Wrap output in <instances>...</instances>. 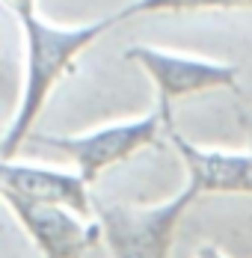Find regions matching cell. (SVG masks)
Segmentation results:
<instances>
[{
	"label": "cell",
	"instance_id": "6da1fadb",
	"mask_svg": "<svg viewBox=\"0 0 252 258\" xmlns=\"http://www.w3.org/2000/svg\"><path fill=\"white\" fill-rule=\"evenodd\" d=\"M18 24L24 33V78H21L18 110L0 140V160H15L18 149L30 143L33 128L48 104L50 92L72 72L77 56L95 39H101L113 24H119V18L110 15V18H98L92 24L59 27L39 15H30Z\"/></svg>",
	"mask_w": 252,
	"mask_h": 258
},
{
	"label": "cell",
	"instance_id": "7a4b0ae2",
	"mask_svg": "<svg viewBox=\"0 0 252 258\" xmlns=\"http://www.w3.org/2000/svg\"><path fill=\"white\" fill-rule=\"evenodd\" d=\"M172 119V110L166 107H154L146 116H137V119H122V122H113V125H101L95 131H86V134H69V137H45V134H36L33 131V143L39 146H48L53 152L66 155L75 163V172L86 184L98 178L104 169L131 160L137 152L149 149L157 143L160 131H166Z\"/></svg>",
	"mask_w": 252,
	"mask_h": 258
},
{
	"label": "cell",
	"instance_id": "3957f363",
	"mask_svg": "<svg viewBox=\"0 0 252 258\" xmlns=\"http://www.w3.org/2000/svg\"><path fill=\"white\" fill-rule=\"evenodd\" d=\"M196 202L193 190H181L178 196L157 205H95L101 226V240L113 258H169L175 243L181 217Z\"/></svg>",
	"mask_w": 252,
	"mask_h": 258
},
{
	"label": "cell",
	"instance_id": "277c9868",
	"mask_svg": "<svg viewBox=\"0 0 252 258\" xmlns=\"http://www.w3.org/2000/svg\"><path fill=\"white\" fill-rule=\"evenodd\" d=\"M125 56L149 75V80L157 89V104L166 110H172V101H178V98L237 86V66H231V62L163 51V48H151V45H131V48H125Z\"/></svg>",
	"mask_w": 252,
	"mask_h": 258
},
{
	"label": "cell",
	"instance_id": "5b68a950",
	"mask_svg": "<svg viewBox=\"0 0 252 258\" xmlns=\"http://www.w3.org/2000/svg\"><path fill=\"white\" fill-rule=\"evenodd\" d=\"M0 199L15 214L42 258H83L101 240L98 220L92 223L89 217H80L62 205L33 202L6 190H0Z\"/></svg>",
	"mask_w": 252,
	"mask_h": 258
},
{
	"label": "cell",
	"instance_id": "8992f818",
	"mask_svg": "<svg viewBox=\"0 0 252 258\" xmlns=\"http://www.w3.org/2000/svg\"><path fill=\"white\" fill-rule=\"evenodd\" d=\"M178 152L184 172H187V190L199 196L208 193H243L252 196V152H223V149H205L190 143L184 134H178L175 122L163 131Z\"/></svg>",
	"mask_w": 252,
	"mask_h": 258
},
{
	"label": "cell",
	"instance_id": "52a82bcc",
	"mask_svg": "<svg viewBox=\"0 0 252 258\" xmlns=\"http://www.w3.org/2000/svg\"><path fill=\"white\" fill-rule=\"evenodd\" d=\"M0 190L24 196L33 202L62 205L80 217L92 214L89 202V184L77 172L39 166V163H18V160H0Z\"/></svg>",
	"mask_w": 252,
	"mask_h": 258
},
{
	"label": "cell",
	"instance_id": "ba28073f",
	"mask_svg": "<svg viewBox=\"0 0 252 258\" xmlns=\"http://www.w3.org/2000/svg\"><path fill=\"white\" fill-rule=\"evenodd\" d=\"M199 9H223V6L220 0H134L116 12V18L125 21V18L154 15V12H199Z\"/></svg>",
	"mask_w": 252,
	"mask_h": 258
},
{
	"label": "cell",
	"instance_id": "9c48e42d",
	"mask_svg": "<svg viewBox=\"0 0 252 258\" xmlns=\"http://www.w3.org/2000/svg\"><path fill=\"white\" fill-rule=\"evenodd\" d=\"M0 3L15 15V21H24L30 15H39V12H36V3H39V0H0Z\"/></svg>",
	"mask_w": 252,
	"mask_h": 258
},
{
	"label": "cell",
	"instance_id": "30bf717a",
	"mask_svg": "<svg viewBox=\"0 0 252 258\" xmlns=\"http://www.w3.org/2000/svg\"><path fill=\"white\" fill-rule=\"evenodd\" d=\"M196 258H226V255H223L214 243H202L199 249H196Z\"/></svg>",
	"mask_w": 252,
	"mask_h": 258
},
{
	"label": "cell",
	"instance_id": "8fae6325",
	"mask_svg": "<svg viewBox=\"0 0 252 258\" xmlns=\"http://www.w3.org/2000/svg\"><path fill=\"white\" fill-rule=\"evenodd\" d=\"M223 9H252V0H220Z\"/></svg>",
	"mask_w": 252,
	"mask_h": 258
},
{
	"label": "cell",
	"instance_id": "7c38bea8",
	"mask_svg": "<svg viewBox=\"0 0 252 258\" xmlns=\"http://www.w3.org/2000/svg\"><path fill=\"white\" fill-rule=\"evenodd\" d=\"M240 125L246 131V140H249V152H252V113H240Z\"/></svg>",
	"mask_w": 252,
	"mask_h": 258
}]
</instances>
